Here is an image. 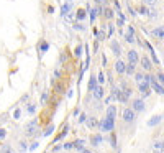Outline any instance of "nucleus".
Returning a JSON list of instances; mask_svg holds the SVG:
<instances>
[{"label":"nucleus","mask_w":164,"mask_h":153,"mask_svg":"<svg viewBox=\"0 0 164 153\" xmlns=\"http://www.w3.org/2000/svg\"><path fill=\"white\" fill-rule=\"evenodd\" d=\"M38 125H39L38 119H31L28 124H26L25 128H23L26 138H31V137H38V135H41V132L38 130Z\"/></svg>","instance_id":"nucleus-1"},{"label":"nucleus","mask_w":164,"mask_h":153,"mask_svg":"<svg viewBox=\"0 0 164 153\" xmlns=\"http://www.w3.org/2000/svg\"><path fill=\"white\" fill-rule=\"evenodd\" d=\"M98 128H100V132H102V133H110V132H113V130H115V120L105 115L104 119L100 120V125H98Z\"/></svg>","instance_id":"nucleus-2"},{"label":"nucleus","mask_w":164,"mask_h":153,"mask_svg":"<svg viewBox=\"0 0 164 153\" xmlns=\"http://www.w3.org/2000/svg\"><path fill=\"white\" fill-rule=\"evenodd\" d=\"M122 119H123L125 124H133L135 120H136V112L133 110V109H123V112H122Z\"/></svg>","instance_id":"nucleus-3"},{"label":"nucleus","mask_w":164,"mask_h":153,"mask_svg":"<svg viewBox=\"0 0 164 153\" xmlns=\"http://www.w3.org/2000/svg\"><path fill=\"white\" fill-rule=\"evenodd\" d=\"M131 109L135 110L136 114L139 112H144V109H146V104H144V100L139 97V99H133V102H131Z\"/></svg>","instance_id":"nucleus-4"},{"label":"nucleus","mask_w":164,"mask_h":153,"mask_svg":"<svg viewBox=\"0 0 164 153\" xmlns=\"http://www.w3.org/2000/svg\"><path fill=\"white\" fill-rule=\"evenodd\" d=\"M89 142H90V145H92V146H100L102 143H104V137H102V132L90 135V137H89Z\"/></svg>","instance_id":"nucleus-5"},{"label":"nucleus","mask_w":164,"mask_h":153,"mask_svg":"<svg viewBox=\"0 0 164 153\" xmlns=\"http://www.w3.org/2000/svg\"><path fill=\"white\" fill-rule=\"evenodd\" d=\"M85 125L89 130H97L98 125H100V122L97 120V117H94V115H89L87 117V122H85Z\"/></svg>","instance_id":"nucleus-6"},{"label":"nucleus","mask_w":164,"mask_h":153,"mask_svg":"<svg viewBox=\"0 0 164 153\" xmlns=\"http://www.w3.org/2000/svg\"><path fill=\"white\" fill-rule=\"evenodd\" d=\"M139 61H141V67H143L144 71H148V73H149L151 69H153V59H149L146 54H143V56L139 58Z\"/></svg>","instance_id":"nucleus-7"},{"label":"nucleus","mask_w":164,"mask_h":153,"mask_svg":"<svg viewBox=\"0 0 164 153\" xmlns=\"http://www.w3.org/2000/svg\"><path fill=\"white\" fill-rule=\"evenodd\" d=\"M138 92L141 94V99H144V97H148L151 94V91H149V84H146V82H141V84H138Z\"/></svg>","instance_id":"nucleus-8"},{"label":"nucleus","mask_w":164,"mask_h":153,"mask_svg":"<svg viewBox=\"0 0 164 153\" xmlns=\"http://www.w3.org/2000/svg\"><path fill=\"white\" fill-rule=\"evenodd\" d=\"M110 49H112V53H113L115 58H120V54H122V46H120V43H118L117 40L110 41Z\"/></svg>","instance_id":"nucleus-9"},{"label":"nucleus","mask_w":164,"mask_h":153,"mask_svg":"<svg viewBox=\"0 0 164 153\" xmlns=\"http://www.w3.org/2000/svg\"><path fill=\"white\" fill-rule=\"evenodd\" d=\"M125 41H126V43H131V45H133V43H135V28L131 27V25H128V30H126V33H125Z\"/></svg>","instance_id":"nucleus-10"},{"label":"nucleus","mask_w":164,"mask_h":153,"mask_svg":"<svg viewBox=\"0 0 164 153\" xmlns=\"http://www.w3.org/2000/svg\"><path fill=\"white\" fill-rule=\"evenodd\" d=\"M36 49H38V53H39V58H41V56H43V54L46 53V51H49V41H46V40H41L38 43V48H36Z\"/></svg>","instance_id":"nucleus-11"},{"label":"nucleus","mask_w":164,"mask_h":153,"mask_svg":"<svg viewBox=\"0 0 164 153\" xmlns=\"http://www.w3.org/2000/svg\"><path fill=\"white\" fill-rule=\"evenodd\" d=\"M126 58H128V63H135V64L139 63V54H138L136 49H130L126 53Z\"/></svg>","instance_id":"nucleus-12"},{"label":"nucleus","mask_w":164,"mask_h":153,"mask_svg":"<svg viewBox=\"0 0 164 153\" xmlns=\"http://www.w3.org/2000/svg\"><path fill=\"white\" fill-rule=\"evenodd\" d=\"M151 36H153V38H156V40H164V25L154 28V30L151 31Z\"/></svg>","instance_id":"nucleus-13"},{"label":"nucleus","mask_w":164,"mask_h":153,"mask_svg":"<svg viewBox=\"0 0 164 153\" xmlns=\"http://www.w3.org/2000/svg\"><path fill=\"white\" fill-rule=\"evenodd\" d=\"M115 71H117V74H125L126 73V63L125 61H122V59H117L115 61Z\"/></svg>","instance_id":"nucleus-14"},{"label":"nucleus","mask_w":164,"mask_h":153,"mask_svg":"<svg viewBox=\"0 0 164 153\" xmlns=\"http://www.w3.org/2000/svg\"><path fill=\"white\" fill-rule=\"evenodd\" d=\"M92 96H94V99L95 100H102L105 97V91H104V86H97V89L92 92Z\"/></svg>","instance_id":"nucleus-15"},{"label":"nucleus","mask_w":164,"mask_h":153,"mask_svg":"<svg viewBox=\"0 0 164 153\" xmlns=\"http://www.w3.org/2000/svg\"><path fill=\"white\" fill-rule=\"evenodd\" d=\"M97 86H98V82H97V76H94V74H92L90 78H89V84H87V89H89L90 92H94V91L97 89Z\"/></svg>","instance_id":"nucleus-16"},{"label":"nucleus","mask_w":164,"mask_h":153,"mask_svg":"<svg viewBox=\"0 0 164 153\" xmlns=\"http://www.w3.org/2000/svg\"><path fill=\"white\" fill-rule=\"evenodd\" d=\"M74 150L76 152H84L85 150V140H82V138H77V140H74Z\"/></svg>","instance_id":"nucleus-17"},{"label":"nucleus","mask_w":164,"mask_h":153,"mask_svg":"<svg viewBox=\"0 0 164 153\" xmlns=\"http://www.w3.org/2000/svg\"><path fill=\"white\" fill-rule=\"evenodd\" d=\"M105 115L115 120V117H117V107H115V106H107V110H105Z\"/></svg>","instance_id":"nucleus-18"},{"label":"nucleus","mask_w":164,"mask_h":153,"mask_svg":"<svg viewBox=\"0 0 164 153\" xmlns=\"http://www.w3.org/2000/svg\"><path fill=\"white\" fill-rule=\"evenodd\" d=\"M135 73H136V64L135 63H126V76L130 78V76H135Z\"/></svg>","instance_id":"nucleus-19"},{"label":"nucleus","mask_w":164,"mask_h":153,"mask_svg":"<svg viewBox=\"0 0 164 153\" xmlns=\"http://www.w3.org/2000/svg\"><path fill=\"white\" fill-rule=\"evenodd\" d=\"M71 10H72V2H66L64 5L61 7V13L64 15V17H67V15L71 13Z\"/></svg>","instance_id":"nucleus-20"},{"label":"nucleus","mask_w":164,"mask_h":153,"mask_svg":"<svg viewBox=\"0 0 164 153\" xmlns=\"http://www.w3.org/2000/svg\"><path fill=\"white\" fill-rule=\"evenodd\" d=\"M151 87L154 89V92H157V94H163V96H164V86H163V84H159V82H157V79H156V81H153V84H151Z\"/></svg>","instance_id":"nucleus-21"},{"label":"nucleus","mask_w":164,"mask_h":153,"mask_svg":"<svg viewBox=\"0 0 164 153\" xmlns=\"http://www.w3.org/2000/svg\"><path fill=\"white\" fill-rule=\"evenodd\" d=\"M153 150L157 153H163L164 152V142H161V140H156L154 143H153Z\"/></svg>","instance_id":"nucleus-22"},{"label":"nucleus","mask_w":164,"mask_h":153,"mask_svg":"<svg viewBox=\"0 0 164 153\" xmlns=\"http://www.w3.org/2000/svg\"><path fill=\"white\" fill-rule=\"evenodd\" d=\"M85 17H87V12H85L84 8H79V10H76V20H77V21H84Z\"/></svg>","instance_id":"nucleus-23"},{"label":"nucleus","mask_w":164,"mask_h":153,"mask_svg":"<svg viewBox=\"0 0 164 153\" xmlns=\"http://www.w3.org/2000/svg\"><path fill=\"white\" fill-rule=\"evenodd\" d=\"M18 150L21 153H25L26 150H30V145H28V142H26V140H20V142H18Z\"/></svg>","instance_id":"nucleus-24"},{"label":"nucleus","mask_w":164,"mask_h":153,"mask_svg":"<svg viewBox=\"0 0 164 153\" xmlns=\"http://www.w3.org/2000/svg\"><path fill=\"white\" fill-rule=\"evenodd\" d=\"M163 119H164L163 115H156L154 119H149V120H148V125H149V127H153V125H157V124H159V122H161Z\"/></svg>","instance_id":"nucleus-25"},{"label":"nucleus","mask_w":164,"mask_h":153,"mask_svg":"<svg viewBox=\"0 0 164 153\" xmlns=\"http://www.w3.org/2000/svg\"><path fill=\"white\" fill-rule=\"evenodd\" d=\"M104 17L105 18H108V20H112V18L115 17V13H113V10H112L110 7H105L104 8Z\"/></svg>","instance_id":"nucleus-26"},{"label":"nucleus","mask_w":164,"mask_h":153,"mask_svg":"<svg viewBox=\"0 0 164 153\" xmlns=\"http://www.w3.org/2000/svg\"><path fill=\"white\" fill-rule=\"evenodd\" d=\"M26 112L30 114V115H33V114L36 112V104L35 102H28L26 104Z\"/></svg>","instance_id":"nucleus-27"},{"label":"nucleus","mask_w":164,"mask_h":153,"mask_svg":"<svg viewBox=\"0 0 164 153\" xmlns=\"http://www.w3.org/2000/svg\"><path fill=\"white\" fill-rule=\"evenodd\" d=\"M120 92H122V89H120L118 86H113V87H112V94H110V96H112L115 100H118V96H120Z\"/></svg>","instance_id":"nucleus-28"},{"label":"nucleus","mask_w":164,"mask_h":153,"mask_svg":"<svg viewBox=\"0 0 164 153\" xmlns=\"http://www.w3.org/2000/svg\"><path fill=\"white\" fill-rule=\"evenodd\" d=\"M67 132H69V127L66 125V127H64V130L58 133V137H56V142H59V140H62V138H64L66 135H67Z\"/></svg>","instance_id":"nucleus-29"},{"label":"nucleus","mask_w":164,"mask_h":153,"mask_svg":"<svg viewBox=\"0 0 164 153\" xmlns=\"http://www.w3.org/2000/svg\"><path fill=\"white\" fill-rule=\"evenodd\" d=\"M144 81V74L143 73H135V82H138V84H141V82H143Z\"/></svg>","instance_id":"nucleus-30"},{"label":"nucleus","mask_w":164,"mask_h":153,"mask_svg":"<svg viewBox=\"0 0 164 153\" xmlns=\"http://www.w3.org/2000/svg\"><path fill=\"white\" fill-rule=\"evenodd\" d=\"M0 152H2V153H15V150H13V148H12L10 145H2Z\"/></svg>","instance_id":"nucleus-31"},{"label":"nucleus","mask_w":164,"mask_h":153,"mask_svg":"<svg viewBox=\"0 0 164 153\" xmlns=\"http://www.w3.org/2000/svg\"><path fill=\"white\" fill-rule=\"evenodd\" d=\"M97 82H98V86H104V82H105V74L102 73V71L97 74Z\"/></svg>","instance_id":"nucleus-32"},{"label":"nucleus","mask_w":164,"mask_h":153,"mask_svg":"<svg viewBox=\"0 0 164 153\" xmlns=\"http://www.w3.org/2000/svg\"><path fill=\"white\" fill-rule=\"evenodd\" d=\"M110 146L112 148H115L117 146V135L113 132H110Z\"/></svg>","instance_id":"nucleus-33"},{"label":"nucleus","mask_w":164,"mask_h":153,"mask_svg":"<svg viewBox=\"0 0 164 153\" xmlns=\"http://www.w3.org/2000/svg\"><path fill=\"white\" fill-rule=\"evenodd\" d=\"M52 132H54V125L51 124V125H49L44 132H43V137H49V135H52Z\"/></svg>","instance_id":"nucleus-34"},{"label":"nucleus","mask_w":164,"mask_h":153,"mask_svg":"<svg viewBox=\"0 0 164 153\" xmlns=\"http://www.w3.org/2000/svg\"><path fill=\"white\" fill-rule=\"evenodd\" d=\"M136 13L138 15H148V8L144 7V5H141V7L136 8Z\"/></svg>","instance_id":"nucleus-35"},{"label":"nucleus","mask_w":164,"mask_h":153,"mask_svg":"<svg viewBox=\"0 0 164 153\" xmlns=\"http://www.w3.org/2000/svg\"><path fill=\"white\" fill-rule=\"evenodd\" d=\"M13 119H15V120L21 119V109H20V107H17V109H15V112H13Z\"/></svg>","instance_id":"nucleus-36"},{"label":"nucleus","mask_w":164,"mask_h":153,"mask_svg":"<svg viewBox=\"0 0 164 153\" xmlns=\"http://www.w3.org/2000/svg\"><path fill=\"white\" fill-rule=\"evenodd\" d=\"M72 27H74V30H79V31H85V27L82 25V23H80V21H77V23H74Z\"/></svg>","instance_id":"nucleus-37"},{"label":"nucleus","mask_w":164,"mask_h":153,"mask_svg":"<svg viewBox=\"0 0 164 153\" xmlns=\"http://www.w3.org/2000/svg\"><path fill=\"white\" fill-rule=\"evenodd\" d=\"M148 17H149V18H156L157 17L156 8H149V10H148Z\"/></svg>","instance_id":"nucleus-38"},{"label":"nucleus","mask_w":164,"mask_h":153,"mask_svg":"<svg viewBox=\"0 0 164 153\" xmlns=\"http://www.w3.org/2000/svg\"><path fill=\"white\" fill-rule=\"evenodd\" d=\"M82 49H84V46H82V45H79V46H76V51H74V54H76V58H79V56L82 54Z\"/></svg>","instance_id":"nucleus-39"},{"label":"nucleus","mask_w":164,"mask_h":153,"mask_svg":"<svg viewBox=\"0 0 164 153\" xmlns=\"http://www.w3.org/2000/svg\"><path fill=\"white\" fill-rule=\"evenodd\" d=\"M87 117H89V115H87V114H80V115H79V124H85V122H87Z\"/></svg>","instance_id":"nucleus-40"},{"label":"nucleus","mask_w":164,"mask_h":153,"mask_svg":"<svg viewBox=\"0 0 164 153\" xmlns=\"http://www.w3.org/2000/svg\"><path fill=\"white\" fill-rule=\"evenodd\" d=\"M39 146V142L38 140H35V142H31V145H30V152H35L36 148Z\"/></svg>","instance_id":"nucleus-41"},{"label":"nucleus","mask_w":164,"mask_h":153,"mask_svg":"<svg viewBox=\"0 0 164 153\" xmlns=\"http://www.w3.org/2000/svg\"><path fill=\"white\" fill-rule=\"evenodd\" d=\"M156 79H157V82H159V84H163V86H164V73L156 74Z\"/></svg>","instance_id":"nucleus-42"},{"label":"nucleus","mask_w":164,"mask_h":153,"mask_svg":"<svg viewBox=\"0 0 164 153\" xmlns=\"http://www.w3.org/2000/svg\"><path fill=\"white\" fill-rule=\"evenodd\" d=\"M5 137H7V128H2V127H0V142H3Z\"/></svg>","instance_id":"nucleus-43"},{"label":"nucleus","mask_w":164,"mask_h":153,"mask_svg":"<svg viewBox=\"0 0 164 153\" xmlns=\"http://www.w3.org/2000/svg\"><path fill=\"white\" fill-rule=\"evenodd\" d=\"M143 3L144 5H149V7H154L157 3V0H143Z\"/></svg>","instance_id":"nucleus-44"},{"label":"nucleus","mask_w":164,"mask_h":153,"mask_svg":"<svg viewBox=\"0 0 164 153\" xmlns=\"http://www.w3.org/2000/svg\"><path fill=\"white\" fill-rule=\"evenodd\" d=\"M46 100H48V92H43V94H41V99H39V102H41V104L44 106Z\"/></svg>","instance_id":"nucleus-45"},{"label":"nucleus","mask_w":164,"mask_h":153,"mask_svg":"<svg viewBox=\"0 0 164 153\" xmlns=\"http://www.w3.org/2000/svg\"><path fill=\"white\" fill-rule=\"evenodd\" d=\"M74 148V142H66L64 143V150H72Z\"/></svg>","instance_id":"nucleus-46"},{"label":"nucleus","mask_w":164,"mask_h":153,"mask_svg":"<svg viewBox=\"0 0 164 153\" xmlns=\"http://www.w3.org/2000/svg\"><path fill=\"white\" fill-rule=\"evenodd\" d=\"M54 78H56V79H61V69H59V67L54 69Z\"/></svg>","instance_id":"nucleus-47"},{"label":"nucleus","mask_w":164,"mask_h":153,"mask_svg":"<svg viewBox=\"0 0 164 153\" xmlns=\"http://www.w3.org/2000/svg\"><path fill=\"white\" fill-rule=\"evenodd\" d=\"M112 35H113V25H112V23H108V38H110Z\"/></svg>","instance_id":"nucleus-48"},{"label":"nucleus","mask_w":164,"mask_h":153,"mask_svg":"<svg viewBox=\"0 0 164 153\" xmlns=\"http://www.w3.org/2000/svg\"><path fill=\"white\" fill-rule=\"evenodd\" d=\"M62 148H64V145H61V143H59V145H56L54 148H52V152H59V150H62Z\"/></svg>","instance_id":"nucleus-49"},{"label":"nucleus","mask_w":164,"mask_h":153,"mask_svg":"<svg viewBox=\"0 0 164 153\" xmlns=\"http://www.w3.org/2000/svg\"><path fill=\"white\" fill-rule=\"evenodd\" d=\"M117 25H118V28H122V27H123V25H125V21H123V20H120V18H118V20H117Z\"/></svg>","instance_id":"nucleus-50"},{"label":"nucleus","mask_w":164,"mask_h":153,"mask_svg":"<svg viewBox=\"0 0 164 153\" xmlns=\"http://www.w3.org/2000/svg\"><path fill=\"white\" fill-rule=\"evenodd\" d=\"M79 114H80V109H74V112H72V115H74V117H77Z\"/></svg>","instance_id":"nucleus-51"},{"label":"nucleus","mask_w":164,"mask_h":153,"mask_svg":"<svg viewBox=\"0 0 164 153\" xmlns=\"http://www.w3.org/2000/svg\"><path fill=\"white\" fill-rule=\"evenodd\" d=\"M26 100H28V94H25V96L21 97V102H26Z\"/></svg>","instance_id":"nucleus-52"},{"label":"nucleus","mask_w":164,"mask_h":153,"mask_svg":"<svg viewBox=\"0 0 164 153\" xmlns=\"http://www.w3.org/2000/svg\"><path fill=\"white\" fill-rule=\"evenodd\" d=\"M82 153H94V152H92V150H87V148H85V150H84Z\"/></svg>","instance_id":"nucleus-53"},{"label":"nucleus","mask_w":164,"mask_h":153,"mask_svg":"<svg viewBox=\"0 0 164 153\" xmlns=\"http://www.w3.org/2000/svg\"><path fill=\"white\" fill-rule=\"evenodd\" d=\"M102 3H104V5H107V3H108V0H102Z\"/></svg>","instance_id":"nucleus-54"},{"label":"nucleus","mask_w":164,"mask_h":153,"mask_svg":"<svg viewBox=\"0 0 164 153\" xmlns=\"http://www.w3.org/2000/svg\"><path fill=\"white\" fill-rule=\"evenodd\" d=\"M95 2H97V3H100V2H102V0H95Z\"/></svg>","instance_id":"nucleus-55"},{"label":"nucleus","mask_w":164,"mask_h":153,"mask_svg":"<svg viewBox=\"0 0 164 153\" xmlns=\"http://www.w3.org/2000/svg\"><path fill=\"white\" fill-rule=\"evenodd\" d=\"M67 2H74V0H67Z\"/></svg>","instance_id":"nucleus-56"},{"label":"nucleus","mask_w":164,"mask_h":153,"mask_svg":"<svg viewBox=\"0 0 164 153\" xmlns=\"http://www.w3.org/2000/svg\"><path fill=\"white\" fill-rule=\"evenodd\" d=\"M112 2H115V0H112Z\"/></svg>","instance_id":"nucleus-57"},{"label":"nucleus","mask_w":164,"mask_h":153,"mask_svg":"<svg viewBox=\"0 0 164 153\" xmlns=\"http://www.w3.org/2000/svg\"><path fill=\"white\" fill-rule=\"evenodd\" d=\"M163 117H164V114H163Z\"/></svg>","instance_id":"nucleus-58"},{"label":"nucleus","mask_w":164,"mask_h":153,"mask_svg":"<svg viewBox=\"0 0 164 153\" xmlns=\"http://www.w3.org/2000/svg\"><path fill=\"white\" fill-rule=\"evenodd\" d=\"M163 142H164V140H163Z\"/></svg>","instance_id":"nucleus-59"}]
</instances>
